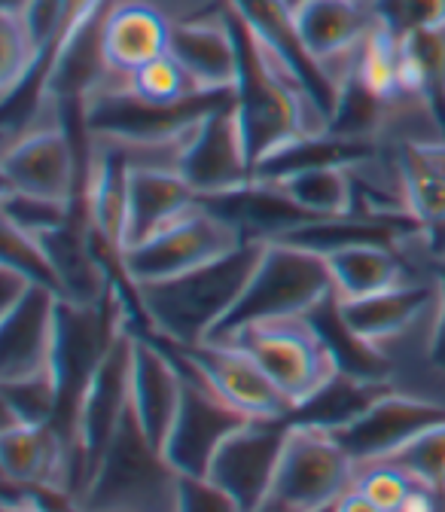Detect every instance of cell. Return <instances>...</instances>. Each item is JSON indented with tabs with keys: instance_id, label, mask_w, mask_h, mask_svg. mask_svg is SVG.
Masks as SVG:
<instances>
[{
	"instance_id": "cell-1",
	"label": "cell",
	"mask_w": 445,
	"mask_h": 512,
	"mask_svg": "<svg viewBox=\"0 0 445 512\" xmlns=\"http://www.w3.org/2000/svg\"><path fill=\"white\" fill-rule=\"evenodd\" d=\"M260 253L263 244L247 241L208 266L132 287L150 330L171 348H196L208 342L241 299Z\"/></svg>"
},
{
	"instance_id": "cell-2",
	"label": "cell",
	"mask_w": 445,
	"mask_h": 512,
	"mask_svg": "<svg viewBox=\"0 0 445 512\" xmlns=\"http://www.w3.org/2000/svg\"><path fill=\"white\" fill-rule=\"evenodd\" d=\"M336 296L321 250L296 241H266L241 299L211 339H226L241 327L281 317H308Z\"/></svg>"
},
{
	"instance_id": "cell-3",
	"label": "cell",
	"mask_w": 445,
	"mask_h": 512,
	"mask_svg": "<svg viewBox=\"0 0 445 512\" xmlns=\"http://www.w3.org/2000/svg\"><path fill=\"white\" fill-rule=\"evenodd\" d=\"M180 473L144 433L135 409L125 412L113 442L80 494L83 512H177Z\"/></svg>"
},
{
	"instance_id": "cell-4",
	"label": "cell",
	"mask_w": 445,
	"mask_h": 512,
	"mask_svg": "<svg viewBox=\"0 0 445 512\" xmlns=\"http://www.w3.org/2000/svg\"><path fill=\"white\" fill-rule=\"evenodd\" d=\"M336 314L342 327L372 354L391 363L394 375L403 357L430 363V342L439 311L436 278L409 281L391 290L357 299H336Z\"/></svg>"
},
{
	"instance_id": "cell-5",
	"label": "cell",
	"mask_w": 445,
	"mask_h": 512,
	"mask_svg": "<svg viewBox=\"0 0 445 512\" xmlns=\"http://www.w3.org/2000/svg\"><path fill=\"white\" fill-rule=\"evenodd\" d=\"M357 461L333 430L290 421L281 467L263 512H330L354 488Z\"/></svg>"
},
{
	"instance_id": "cell-6",
	"label": "cell",
	"mask_w": 445,
	"mask_h": 512,
	"mask_svg": "<svg viewBox=\"0 0 445 512\" xmlns=\"http://www.w3.org/2000/svg\"><path fill=\"white\" fill-rule=\"evenodd\" d=\"M226 342L241 345L257 360L269 372V378L287 394L293 409L305 406L342 369L333 345L327 342L324 330L317 327V320L311 314L250 324L226 336Z\"/></svg>"
},
{
	"instance_id": "cell-7",
	"label": "cell",
	"mask_w": 445,
	"mask_h": 512,
	"mask_svg": "<svg viewBox=\"0 0 445 512\" xmlns=\"http://www.w3.org/2000/svg\"><path fill=\"white\" fill-rule=\"evenodd\" d=\"M86 153L71 135L65 113H49L13 135H4L0 189L77 202L83 192Z\"/></svg>"
},
{
	"instance_id": "cell-8",
	"label": "cell",
	"mask_w": 445,
	"mask_h": 512,
	"mask_svg": "<svg viewBox=\"0 0 445 512\" xmlns=\"http://www.w3.org/2000/svg\"><path fill=\"white\" fill-rule=\"evenodd\" d=\"M238 244L247 241H241L238 232L199 199L193 208H186L183 214L168 220L144 241L125 247L119 272L129 281V287L168 281L220 260V256H226Z\"/></svg>"
},
{
	"instance_id": "cell-9",
	"label": "cell",
	"mask_w": 445,
	"mask_h": 512,
	"mask_svg": "<svg viewBox=\"0 0 445 512\" xmlns=\"http://www.w3.org/2000/svg\"><path fill=\"white\" fill-rule=\"evenodd\" d=\"M132 357H135V333L125 330L95 366L80 406L74 412L68 439L77 458V500L98 470L107 445L113 442L125 412L132 406Z\"/></svg>"
},
{
	"instance_id": "cell-10",
	"label": "cell",
	"mask_w": 445,
	"mask_h": 512,
	"mask_svg": "<svg viewBox=\"0 0 445 512\" xmlns=\"http://www.w3.org/2000/svg\"><path fill=\"white\" fill-rule=\"evenodd\" d=\"M186 384H183V403L177 412V421L168 433L165 442V458L180 476H208L214 455L220 452V445L247 421L238 409H232L217 391L214 384L189 363L177 348H174Z\"/></svg>"
},
{
	"instance_id": "cell-11",
	"label": "cell",
	"mask_w": 445,
	"mask_h": 512,
	"mask_svg": "<svg viewBox=\"0 0 445 512\" xmlns=\"http://www.w3.org/2000/svg\"><path fill=\"white\" fill-rule=\"evenodd\" d=\"M439 424H445V400L397 384L360 418L333 433L345 452L357 461V467H366L394 458L406 445H412L418 436L430 433Z\"/></svg>"
},
{
	"instance_id": "cell-12",
	"label": "cell",
	"mask_w": 445,
	"mask_h": 512,
	"mask_svg": "<svg viewBox=\"0 0 445 512\" xmlns=\"http://www.w3.org/2000/svg\"><path fill=\"white\" fill-rule=\"evenodd\" d=\"M180 174L196 189L199 199L223 196V192H232L257 177L238 95L211 107L199 119L183 153Z\"/></svg>"
},
{
	"instance_id": "cell-13",
	"label": "cell",
	"mask_w": 445,
	"mask_h": 512,
	"mask_svg": "<svg viewBox=\"0 0 445 512\" xmlns=\"http://www.w3.org/2000/svg\"><path fill=\"white\" fill-rule=\"evenodd\" d=\"M290 421L241 424L211 461L208 479L217 482L244 512H263L284 455Z\"/></svg>"
},
{
	"instance_id": "cell-14",
	"label": "cell",
	"mask_w": 445,
	"mask_h": 512,
	"mask_svg": "<svg viewBox=\"0 0 445 512\" xmlns=\"http://www.w3.org/2000/svg\"><path fill=\"white\" fill-rule=\"evenodd\" d=\"M193 363L211 384L214 391L241 415L253 421H290L293 403L269 372L253 360L241 345L226 339H208L196 348H177Z\"/></svg>"
},
{
	"instance_id": "cell-15",
	"label": "cell",
	"mask_w": 445,
	"mask_h": 512,
	"mask_svg": "<svg viewBox=\"0 0 445 512\" xmlns=\"http://www.w3.org/2000/svg\"><path fill=\"white\" fill-rule=\"evenodd\" d=\"M61 296L34 287L10 314L0 317V381H22L58 372Z\"/></svg>"
},
{
	"instance_id": "cell-16",
	"label": "cell",
	"mask_w": 445,
	"mask_h": 512,
	"mask_svg": "<svg viewBox=\"0 0 445 512\" xmlns=\"http://www.w3.org/2000/svg\"><path fill=\"white\" fill-rule=\"evenodd\" d=\"M0 470H4V482L58 488L77 497L74 445L55 421H4V430H0Z\"/></svg>"
},
{
	"instance_id": "cell-17",
	"label": "cell",
	"mask_w": 445,
	"mask_h": 512,
	"mask_svg": "<svg viewBox=\"0 0 445 512\" xmlns=\"http://www.w3.org/2000/svg\"><path fill=\"white\" fill-rule=\"evenodd\" d=\"M171 55L205 95H238L241 49L226 0L211 13L180 22L171 37Z\"/></svg>"
},
{
	"instance_id": "cell-18",
	"label": "cell",
	"mask_w": 445,
	"mask_h": 512,
	"mask_svg": "<svg viewBox=\"0 0 445 512\" xmlns=\"http://www.w3.org/2000/svg\"><path fill=\"white\" fill-rule=\"evenodd\" d=\"M183 366L171 345L153 342L135 333L132 357V409L144 433L165 452L168 433L177 421L183 403Z\"/></svg>"
},
{
	"instance_id": "cell-19",
	"label": "cell",
	"mask_w": 445,
	"mask_h": 512,
	"mask_svg": "<svg viewBox=\"0 0 445 512\" xmlns=\"http://www.w3.org/2000/svg\"><path fill=\"white\" fill-rule=\"evenodd\" d=\"M199 202L196 189L174 168L129 165V226L125 247H132L162 229L168 220ZM125 253V250H122Z\"/></svg>"
},
{
	"instance_id": "cell-20",
	"label": "cell",
	"mask_w": 445,
	"mask_h": 512,
	"mask_svg": "<svg viewBox=\"0 0 445 512\" xmlns=\"http://www.w3.org/2000/svg\"><path fill=\"white\" fill-rule=\"evenodd\" d=\"M278 186L284 196L311 220H333L354 214V177L351 165H317L287 174H257Z\"/></svg>"
},
{
	"instance_id": "cell-21",
	"label": "cell",
	"mask_w": 445,
	"mask_h": 512,
	"mask_svg": "<svg viewBox=\"0 0 445 512\" xmlns=\"http://www.w3.org/2000/svg\"><path fill=\"white\" fill-rule=\"evenodd\" d=\"M391 388H397V378H369V375L339 369L336 378L327 381L305 406H299L290 421L339 430V427L351 424L354 418H360L375 400H381Z\"/></svg>"
},
{
	"instance_id": "cell-22",
	"label": "cell",
	"mask_w": 445,
	"mask_h": 512,
	"mask_svg": "<svg viewBox=\"0 0 445 512\" xmlns=\"http://www.w3.org/2000/svg\"><path fill=\"white\" fill-rule=\"evenodd\" d=\"M110 89L125 92L129 98H135V101H141L144 107H153V110H177V107L196 104V101H205V98H223V95H205L196 86V80L183 71V64L171 52L156 58V61H150L147 68L135 71L132 77H125L122 83L104 86V89H95V92H110Z\"/></svg>"
},
{
	"instance_id": "cell-23",
	"label": "cell",
	"mask_w": 445,
	"mask_h": 512,
	"mask_svg": "<svg viewBox=\"0 0 445 512\" xmlns=\"http://www.w3.org/2000/svg\"><path fill=\"white\" fill-rule=\"evenodd\" d=\"M77 211H80V199L65 202V199H46V196H28V192L0 189V214H4V220L40 238L65 229L77 217Z\"/></svg>"
},
{
	"instance_id": "cell-24",
	"label": "cell",
	"mask_w": 445,
	"mask_h": 512,
	"mask_svg": "<svg viewBox=\"0 0 445 512\" xmlns=\"http://www.w3.org/2000/svg\"><path fill=\"white\" fill-rule=\"evenodd\" d=\"M4 263L16 266L19 272H25L34 284L52 290L55 296L65 299V290H61V278H58V266L52 260V253L46 247V241L40 235H31L13 223L4 220Z\"/></svg>"
},
{
	"instance_id": "cell-25",
	"label": "cell",
	"mask_w": 445,
	"mask_h": 512,
	"mask_svg": "<svg viewBox=\"0 0 445 512\" xmlns=\"http://www.w3.org/2000/svg\"><path fill=\"white\" fill-rule=\"evenodd\" d=\"M415 485H418V479L409 476L394 461H378V464L357 467V479H354V488L385 512H400V506L415 491Z\"/></svg>"
},
{
	"instance_id": "cell-26",
	"label": "cell",
	"mask_w": 445,
	"mask_h": 512,
	"mask_svg": "<svg viewBox=\"0 0 445 512\" xmlns=\"http://www.w3.org/2000/svg\"><path fill=\"white\" fill-rule=\"evenodd\" d=\"M400 464L409 476H415L421 485L439 491L445 497V424L433 427L430 433L418 436L403 452L388 458Z\"/></svg>"
},
{
	"instance_id": "cell-27",
	"label": "cell",
	"mask_w": 445,
	"mask_h": 512,
	"mask_svg": "<svg viewBox=\"0 0 445 512\" xmlns=\"http://www.w3.org/2000/svg\"><path fill=\"white\" fill-rule=\"evenodd\" d=\"M372 10L378 25L400 40L415 31L445 25V0H372Z\"/></svg>"
},
{
	"instance_id": "cell-28",
	"label": "cell",
	"mask_w": 445,
	"mask_h": 512,
	"mask_svg": "<svg viewBox=\"0 0 445 512\" xmlns=\"http://www.w3.org/2000/svg\"><path fill=\"white\" fill-rule=\"evenodd\" d=\"M177 512H244V509L208 476H180Z\"/></svg>"
},
{
	"instance_id": "cell-29",
	"label": "cell",
	"mask_w": 445,
	"mask_h": 512,
	"mask_svg": "<svg viewBox=\"0 0 445 512\" xmlns=\"http://www.w3.org/2000/svg\"><path fill=\"white\" fill-rule=\"evenodd\" d=\"M433 278L439 284V311H436V327H433V342H430V363L427 369L445 381V256L430 263Z\"/></svg>"
},
{
	"instance_id": "cell-30",
	"label": "cell",
	"mask_w": 445,
	"mask_h": 512,
	"mask_svg": "<svg viewBox=\"0 0 445 512\" xmlns=\"http://www.w3.org/2000/svg\"><path fill=\"white\" fill-rule=\"evenodd\" d=\"M34 287H40V284H34L25 272H19L16 266H0V317L4 314H10Z\"/></svg>"
},
{
	"instance_id": "cell-31",
	"label": "cell",
	"mask_w": 445,
	"mask_h": 512,
	"mask_svg": "<svg viewBox=\"0 0 445 512\" xmlns=\"http://www.w3.org/2000/svg\"><path fill=\"white\" fill-rule=\"evenodd\" d=\"M333 512H385L381 506H375L369 497H363L357 488H351L348 494H342V500L333 506Z\"/></svg>"
},
{
	"instance_id": "cell-32",
	"label": "cell",
	"mask_w": 445,
	"mask_h": 512,
	"mask_svg": "<svg viewBox=\"0 0 445 512\" xmlns=\"http://www.w3.org/2000/svg\"><path fill=\"white\" fill-rule=\"evenodd\" d=\"M284 4H287V10H290V7H296V4H299V0H284Z\"/></svg>"
},
{
	"instance_id": "cell-33",
	"label": "cell",
	"mask_w": 445,
	"mask_h": 512,
	"mask_svg": "<svg viewBox=\"0 0 445 512\" xmlns=\"http://www.w3.org/2000/svg\"><path fill=\"white\" fill-rule=\"evenodd\" d=\"M330 512H333V509H330Z\"/></svg>"
}]
</instances>
